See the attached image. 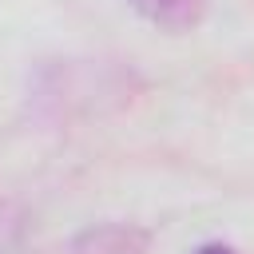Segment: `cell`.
Segmentation results:
<instances>
[{"instance_id": "cell-1", "label": "cell", "mask_w": 254, "mask_h": 254, "mask_svg": "<svg viewBox=\"0 0 254 254\" xmlns=\"http://www.w3.org/2000/svg\"><path fill=\"white\" fill-rule=\"evenodd\" d=\"M143 20H151L163 32H187L198 24L206 0H127Z\"/></svg>"}, {"instance_id": "cell-2", "label": "cell", "mask_w": 254, "mask_h": 254, "mask_svg": "<svg viewBox=\"0 0 254 254\" xmlns=\"http://www.w3.org/2000/svg\"><path fill=\"white\" fill-rule=\"evenodd\" d=\"M143 246H147V234L143 230L123 226V222H111V226L87 230L75 242V254H143Z\"/></svg>"}, {"instance_id": "cell-3", "label": "cell", "mask_w": 254, "mask_h": 254, "mask_svg": "<svg viewBox=\"0 0 254 254\" xmlns=\"http://www.w3.org/2000/svg\"><path fill=\"white\" fill-rule=\"evenodd\" d=\"M194 254H238L234 246H226V242H202Z\"/></svg>"}]
</instances>
